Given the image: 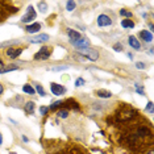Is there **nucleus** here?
<instances>
[{"label":"nucleus","mask_w":154,"mask_h":154,"mask_svg":"<svg viewBox=\"0 0 154 154\" xmlns=\"http://www.w3.org/2000/svg\"><path fill=\"white\" fill-rule=\"evenodd\" d=\"M75 7H76V3H75V2H67V3H66V9H67L69 12H72V11H74Z\"/></svg>","instance_id":"obj_20"},{"label":"nucleus","mask_w":154,"mask_h":154,"mask_svg":"<svg viewBox=\"0 0 154 154\" xmlns=\"http://www.w3.org/2000/svg\"><path fill=\"white\" fill-rule=\"evenodd\" d=\"M145 111H148V112H150V113H153V103H152V101H149V103H148V106H146Z\"/></svg>","instance_id":"obj_30"},{"label":"nucleus","mask_w":154,"mask_h":154,"mask_svg":"<svg viewBox=\"0 0 154 154\" xmlns=\"http://www.w3.org/2000/svg\"><path fill=\"white\" fill-rule=\"evenodd\" d=\"M140 36H141V38L145 42H152L153 41V34H152V32H149V30H141Z\"/></svg>","instance_id":"obj_12"},{"label":"nucleus","mask_w":154,"mask_h":154,"mask_svg":"<svg viewBox=\"0 0 154 154\" xmlns=\"http://www.w3.org/2000/svg\"><path fill=\"white\" fill-rule=\"evenodd\" d=\"M48 111H49L48 107H40V113H41V115H46Z\"/></svg>","instance_id":"obj_31"},{"label":"nucleus","mask_w":154,"mask_h":154,"mask_svg":"<svg viewBox=\"0 0 154 154\" xmlns=\"http://www.w3.org/2000/svg\"><path fill=\"white\" fill-rule=\"evenodd\" d=\"M137 136H140V137H146V136H152V134H150L149 129L146 127H141V128H138Z\"/></svg>","instance_id":"obj_15"},{"label":"nucleus","mask_w":154,"mask_h":154,"mask_svg":"<svg viewBox=\"0 0 154 154\" xmlns=\"http://www.w3.org/2000/svg\"><path fill=\"white\" fill-rule=\"evenodd\" d=\"M113 50H115V51H122V45H121L120 42L115 44V45H113Z\"/></svg>","instance_id":"obj_27"},{"label":"nucleus","mask_w":154,"mask_h":154,"mask_svg":"<svg viewBox=\"0 0 154 154\" xmlns=\"http://www.w3.org/2000/svg\"><path fill=\"white\" fill-rule=\"evenodd\" d=\"M69 66H55V67L51 69V71H63V70H67Z\"/></svg>","instance_id":"obj_23"},{"label":"nucleus","mask_w":154,"mask_h":154,"mask_svg":"<svg viewBox=\"0 0 154 154\" xmlns=\"http://www.w3.org/2000/svg\"><path fill=\"white\" fill-rule=\"evenodd\" d=\"M136 87H137V94H140V95H145V92H143V90L141 88V87H140L138 85H137V83H136V85H134Z\"/></svg>","instance_id":"obj_33"},{"label":"nucleus","mask_w":154,"mask_h":154,"mask_svg":"<svg viewBox=\"0 0 154 154\" xmlns=\"http://www.w3.org/2000/svg\"><path fill=\"white\" fill-rule=\"evenodd\" d=\"M23 91L25 94H29V95H34V94H36V91H34V88L30 85H24L23 86Z\"/></svg>","instance_id":"obj_17"},{"label":"nucleus","mask_w":154,"mask_h":154,"mask_svg":"<svg viewBox=\"0 0 154 154\" xmlns=\"http://www.w3.org/2000/svg\"><path fill=\"white\" fill-rule=\"evenodd\" d=\"M67 34H69L70 42H71V44L76 42V41H78V40H80V38H82V34L78 33V32H76V30H72V29H69V30H67Z\"/></svg>","instance_id":"obj_9"},{"label":"nucleus","mask_w":154,"mask_h":154,"mask_svg":"<svg viewBox=\"0 0 154 154\" xmlns=\"http://www.w3.org/2000/svg\"><path fill=\"white\" fill-rule=\"evenodd\" d=\"M3 91H4V88H3V86L0 85V95H2V94H3Z\"/></svg>","instance_id":"obj_36"},{"label":"nucleus","mask_w":154,"mask_h":154,"mask_svg":"<svg viewBox=\"0 0 154 154\" xmlns=\"http://www.w3.org/2000/svg\"><path fill=\"white\" fill-rule=\"evenodd\" d=\"M24 109H25V112L28 115H32L34 112V101H28V103H25Z\"/></svg>","instance_id":"obj_14"},{"label":"nucleus","mask_w":154,"mask_h":154,"mask_svg":"<svg viewBox=\"0 0 154 154\" xmlns=\"http://www.w3.org/2000/svg\"><path fill=\"white\" fill-rule=\"evenodd\" d=\"M36 17H37V13H36V11H34V8L32 5H29L26 13L21 17V23L28 24V25H29V23H32L33 20H36Z\"/></svg>","instance_id":"obj_2"},{"label":"nucleus","mask_w":154,"mask_h":154,"mask_svg":"<svg viewBox=\"0 0 154 154\" xmlns=\"http://www.w3.org/2000/svg\"><path fill=\"white\" fill-rule=\"evenodd\" d=\"M97 96H99V97H106V99H108V97L112 96V94L109 92V91H107V90H99V91H97Z\"/></svg>","instance_id":"obj_18"},{"label":"nucleus","mask_w":154,"mask_h":154,"mask_svg":"<svg viewBox=\"0 0 154 154\" xmlns=\"http://www.w3.org/2000/svg\"><path fill=\"white\" fill-rule=\"evenodd\" d=\"M136 67L142 70V69H145V63H143V62H136Z\"/></svg>","instance_id":"obj_32"},{"label":"nucleus","mask_w":154,"mask_h":154,"mask_svg":"<svg viewBox=\"0 0 154 154\" xmlns=\"http://www.w3.org/2000/svg\"><path fill=\"white\" fill-rule=\"evenodd\" d=\"M4 72H5V66L4 65H0V74H4Z\"/></svg>","instance_id":"obj_34"},{"label":"nucleus","mask_w":154,"mask_h":154,"mask_svg":"<svg viewBox=\"0 0 154 154\" xmlns=\"http://www.w3.org/2000/svg\"><path fill=\"white\" fill-rule=\"evenodd\" d=\"M19 42V41H7V42H2L0 44V48H5V46H11V45Z\"/></svg>","instance_id":"obj_24"},{"label":"nucleus","mask_w":154,"mask_h":154,"mask_svg":"<svg viewBox=\"0 0 154 154\" xmlns=\"http://www.w3.org/2000/svg\"><path fill=\"white\" fill-rule=\"evenodd\" d=\"M149 154H154V153H153V150H150V152H149Z\"/></svg>","instance_id":"obj_38"},{"label":"nucleus","mask_w":154,"mask_h":154,"mask_svg":"<svg viewBox=\"0 0 154 154\" xmlns=\"http://www.w3.org/2000/svg\"><path fill=\"white\" fill-rule=\"evenodd\" d=\"M26 32L28 33H30V34H33V33H37V32H40L41 30V24L40 23H33V24H29V25L26 26Z\"/></svg>","instance_id":"obj_10"},{"label":"nucleus","mask_w":154,"mask_h":154,"mask_svg":"<svg viewBox=\"0 0 154 154\" xmlns=\"http://www.w3.org/2000/svg\"><path fill=\"white\" fill-rule=\"evenodd\" d=\"M50 90H51V94H54L55 96H61L66 92L65 87L58 85V83H50Z\"/></svg>","instance_id":"obj_3"},{"label":"nucleus","mask_w":154,"mask_h":154,"mask_svg":"<svg viewBox=\"0 0 154 154\" xmlns=\"http://www.w3.org/2000/svg\"><path fill=\"white\" fill-rule=\"evenodd\" d=\"M121 25L124 28H128V29H132V28H134V23L129 19H124V20H121Z\"/></svg>","instance_id":"obj_16"},{"label":"nucleus","mask_w":154,"mask_h":154,"mask_svg":"<svg viewBox=\"0 0 154 154\" xmlns=\"http://www.w3.org/2000/svg\"><path fill=\"white\" fill-rule=\"evenodd\" d=\"M128 42H129V45H131V46L134 49V50H140V49H141V44L138 42V40L137 38H136L134 36H131L128 38Z\"/></svg>","instance_id":"obj_11"},{"label":"nucleus","mask_w":154,"mask_h":154,"mask_svg":"<svg viewBox=\"0 0 154 154\" xmlns=\"http://www.w3.org/2000/svg\"><path fill=\"white\" fill-rule=\"evenodd\" d=\"M37 5H38V9H40L41 13H45V12L48 11V4L45 2H38Z\"/></svg>","instance_id":"obj_19"},{"label":"nucleus","mask_w":154,"mask_h":154,"mask_svg":"<svg viewBox=\"0 0 154 154\" xmlns=\"http://www.w3.org/2000/svg\"><path fill=\"white\" fill-rule=\"evenodd\" d=\"M50 53H51L50 48L44 46V48L40 49V51H38L36 55H34V59H48L49 57H50Z\"/></svg>","instance_id":"obj_4"},{"label":"nucleus","mask_w":154,"mask_h":154,"mask_svg":"<svg viewBox=\"0 0 154 154\" xmlns=\"http://www.w3.org/2000/svg\"><path fill=\"white\" fill-rule=\"evenodd\" d=\"M3 143V136H2V133H0V145Z\"/></svg>","instance_id":"obj_37"},{"label":"nucleus","mask_w":154,"mask_h":154,"mask_svg":"<svg viewBox=\"0 0 154 154\" xmlns=\"http://www.w3.org/2000/svg\"><path fill=\"white\" fill-rule=\"evenodd\" d=\"M83 85H85V79H83V78H78L75 80V87H80Z\"/></svg>","instance_id":"obj_26"},{"label":"nucleus","mask_w":154,"mask_h":154,"mask_svg":"<svg viewBox=\"0 0 154 154\" xmlns=\"http://www.w3.org/2000/svg\"><path fill=\"white\" fill-rule=\"evenodd\" d=\"M58 117H61V119H66L69 116V112L66 111V109H61V111H58Z\"/></svg>","instance_id":"obj_22"},{"label":"nucleus","mask_w":154,"mask_h":154,"mask_svg":"<svg viewBox=\"0 0 154 154\" xmlns=\"http://www.w3.org/2000/svg\"><path fill=\"white\" fill-rule=\"evenodd\" d=\"M21 53H23V49H16V48H8L5 51L7 57L11 59H16L17 57H20Z\"/></svg>","instance_id":"obj_6"},{"label":"nucleus","mask_w":154,"mask_h":154,"mask_svg":"<svg viewBox=\"0 0 154 154\" xmlns=\"http://www.w3.org/2000/svg\"><path fill=\"white\" fill-rule=\"evenodd\" d=\"M79 53L83 55V57H86L87 59H90V61L95 62L97 61V58H99V53H97L96 50H94V49H80Z\"/></svg>","instance_id":"obj_1"},{"label":"nucleus","mask_w":154,"mask_h":154,"mask_svg":"<svg viewBox=\"0 0 154 154\" xmlns=\"http://www.w3.org/2000/svg\"><path fill=\"white\" fill-rule=\"evenodd\" d=\"M12 70H19V66H16V65H9V66H7V67H5V72L12 71Z\"/></svg>","instance_id":"obj_25"},{"label":"nucleus","mask_w":154,"mask_h":154,"mask_svg":"<svg viewBox=\"0 0 154 154\" xmlns=\"http://www.w3.org/2000/svg\"><path fill=\"white\" fill-rule=\"evenodd\" d=\"M120 15L121 16H125V17H132V13L129 11H125V9H121L120 11Z\"/></svg>","instance_id":"obj_29"},{"label":"nucleus","mask_w":154,"mask_h":154,"mask_svg":"<svg viewBox=\"0 0 154 154\" xmlns=\"http://www.w3.org/2000/svg\"><path fill=\"white\" fill-rule=\"evenodd\" d=\"M134 115H136V112L132 111V109L131 111H124L119 115V119H120V120H128V119H132Z\"/></svg>","instance_id":"obj_13"},{"label":"nucleus","mask_w":154,"mask_h":154,"mask_svg":"<svg viewBox=\"0 0 154 154\" xmlns=\"http://www.w3.org/2000/svg\"><path fill=\"white\" fill-rule=\"evenodd\" d=\"M111 24H112V20L108 15H100L99 17H97V25H99L100 28L109 26Z\"/></svg>","instance_id":"obj_5"},{"label":"nucleus","mask_w":154,"mask_h":154,"mask_svg":"<svg viewBox=\"0 0 154 154\" xmlns=\"http://www.w3.org/2000/svg\"><path fill=\"white\" fill-rule=\"evenodd\" d=\"M49 37L48 34H45V33H42V34H38V36H36V37H33V38H30V42L32 44H41V42H46V41H49Z\"/></svg>","instance_id":"obj_8"},{"label":"nucleus","mask_w":154,"mask_h":154,"mask_svg":"<svg viewBox=\"0 0 154 154\" xmlns=\"http://www.w3.org/2000/svg\"><path fill=\"white\" fill-rule=\"evenodd\" d=\"M62 104H63V103H62V101H55V103L53 104V106H50V107H49V109H55V108L61 107Z\"/></svg>","instance_id":"obj_28"},{"label":"nucleus","mask_w":154,"mask_h":154,"mask_svg":"<svg viewBox=\"0 0 154 154\" xmlns=\"http://www.w3.org/2000/svg\"><path fill=\"white\" fill-rule=\"evenodd\" d=\"M34 91L40 94V96H45V90H44V87H42V86L36 85V88H34Z\"/></svg>","instance_id":"obj_21"},{"label":"nucleus","mask_w":154,"mask_h":154,"mask_svg":"<svg viewBox=\"0 0 154 154\" xmlns=\"http://www.w3.org/2000/svg\"><path fill=\"white\" fill-rule=\"evenodd\" d=\"M23 141H24V142H29V140H28L26 136H23Z\"/></svg>","instance_id":"obj_35"},{"label":"nucleus","mask_w":154,"mask_h":154,"mask_svg":"<svg viewBox=\"0 0 154 154\" xmlns=\"http://www.w3.org/2000/svg\"><path fill=\"white\" fill-rule=\"evenodd\" d=\"M72 45H74L78 50H80V49H88L90 48V40H88V38H86V37H82L80 40H78L76 42H74Z\"/></svg>","instance_id":"obj_7"}]
</instances>
